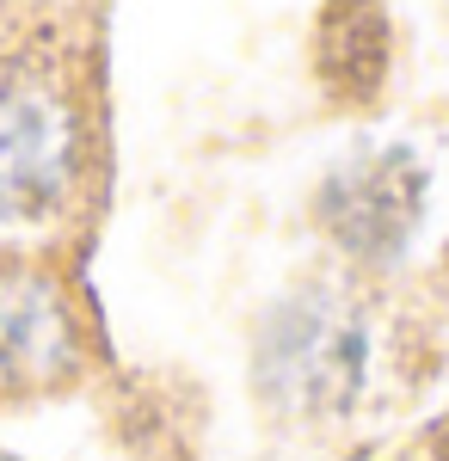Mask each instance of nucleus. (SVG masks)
Returning a JSON list of instances; mask_svg holds the SVG:
<instances>
[{
	"label": "nucleus",
	"mask_w": 449,
	"mask_h": 461,
	"mask_svg": "<svg viewBox=\"0 0 449 461\" xmlns=\"http://www.w3.org/2000/svg\"><path fill=\"white\" fill-rule=\"evenodd\" d=\"M80 369V314L43 265L0 258V400H32Z\"/></svg>",
	"instance_id": "3"
},
{
	"label": "nucleus",
	"mask_w": 449,
	"mask_h": 461,
	"mask_svg": "<svg viewBox=\"0 0 449 461\" xmlns=\"http://www.w3.org/2000/svg\"><path fill=\"white\" fill-rule=\"evenodd\" d=\"M80 167V105L56 50H0V221L50 215Z\"/></svg>",
	"instance_id": "1"
},
{
	"label": "nucleus",
	"mask_w": 449,
	"mask_h": 461,
	"mask_svg": "<svg viewBox=\"0 0 449 461\" xmlns=\"http://www.w3.org/2000/svg\"><path fill=\"white\" fill-rule=\"evenodd\" d=\"M363 375V332L333 295L289 302L265 326L259 382L289 412H339Z\"/></svg>",
	"instance_id": "2"
},
{
	"label": "nucleus",
	"mask_w": 449,
	"mask_h": 461,
	"mask_svg": "<svg viewBox=\"0 0 449 461\" xmlns=\"http://www.w3.org/2000/svg\"><path fill=\"white\" fill-rule=\"evenodd\" d=\"M418 210H425V178L407 148L357 154L320 185V221L357 258H394L413 240Z\"/></svg>",
	"instance_id": "4"
},
{
	"label": "nucleus",
	"mask_w": 449,
	"mask_h": 461,
	"mask_svg": "<svg viewBox=\"0 0 449 461\" xmlns=\"http://www.w3.org/2000/svg\"><path fill=\"white\" fill-rule=\"evenodd\" d=\"M0 461H13V456H0Z\"/></svg>",
	"instance_id": "5"
}]
</instances>
